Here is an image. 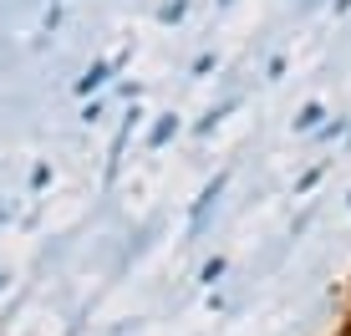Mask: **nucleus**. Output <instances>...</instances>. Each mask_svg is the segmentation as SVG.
Segmentation results:
<instances>
[{
  "label": "nucleus",
  "mask_w": 351,
  "mask_h": 336,
  "mask_svg": "<svg viewBox=\"0 0 351 336\" xmlns=\"http://www.w3.org/2000/svg\"><path fill=\"white\" fill-rule=\"evenodd\" d=\"M321 117H326V107L321 102H306V107H300V117H295V133H316Z\"/></svg>",
  "instance_id": "1"
},
{
  "label": "nucleus",
  "mask_w": 351,
  "mask_h": 336,
  "mask_svg": "<svg viewBox=\"0 0 351 336\" xmlns=\"http://www.w3.org/2000/svg\"><path fill=\"white\" fill-rule=\"evenodd\" d=\"M219 275H224V260H209V265H204V280H209V285L219 280Z\"/></svg>",
  "instance_id": "2"
}]
</instances>
